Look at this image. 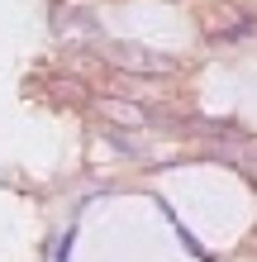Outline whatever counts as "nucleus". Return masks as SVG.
I'll list each match as a JSON object with an SVG mask.
<instances>
[{
    "mask_svg": "<svg viewBox=\"0 0 257 262\" xmlns=\"http://www.w3.org/2000/svg\"><path fill=\"white\" fill-rule=\"evenodd\" d=\"M57 262H72V234H67L62 243H57Z\"/></svg>",
    "mask_w": 257,
    "mask_h": 262,
    "instance_id": "5",
    "label": "nucleus"
},
{
    "mask_svg": "<svg viewBox=\"0 0 257 262\" xmlns=\"http://www.w3.org/2000/svg\"><path fill=\"white\" fill-rule=\"evenodd\" d=\"M100 62L110 67L114 76H148V81H167V76L181 72V57L172 53H157V48H143V43H105L100 48Z\"/></svg>",
    "mask_w": 257,
    "mask_h": 262,
    "instance_id": "1",
    "label": "nucleus"
},
{
    "mask_svg": "<svg viewBox=\"0 0 257 262\" xmlns=\"http://www.w3.org/2000/svg\"><path fill=\"white\" fill-rule=\"evenodd\" d=\"M200 29L209 43H248L257 34V10L243 5V0H215V5L200 10Z\"/></svg>",
    "mask_w": 257,
    "mask_h": 262,
    "instance_id": "2",
    "label": "nucleus"
},
{
    "mask_svg": "<svg viewBox=\"0 0 257 262\" xmlns=\"http://www.w3.org/2000/svg\"><path fill=\"white\" fill-rule=\"evenodd\" d=\"M53 91H57V100H67V105H86V96H90V91L77 81V76H57Z\"/></svg>",
    "mask_w": 257,
    "mask_h": 262,
    "instance_id": "4",
    "label": "nucleus"
},
{
    "mask_svg": "<svg viewBox=\"0 0 257 262\" xmlns=\"http://www.w3.org/2000/svg\"><path fill=\"white\" fill-rule=\"evenodd\" d=\"M53 34L62 38V43H77V48H86V43H105L100 19L86 5H57L53 10Z\"/></svg>",
    "mask_w": 257,
    "mask_h": 262,
    "instance_id": "3",
    "label": "nucleus"
}]
</instances>
